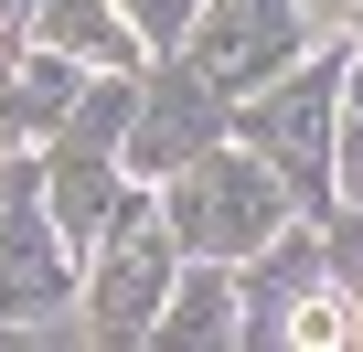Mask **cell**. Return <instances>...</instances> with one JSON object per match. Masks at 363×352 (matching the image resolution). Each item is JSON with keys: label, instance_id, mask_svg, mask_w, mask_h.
I'll use <instances>...</instances> for the list:
<instances>
[{"label": "cell", "instance_id": "1", "mask_svg": "<svg viewBox=\"0 0 363 352\" xmlns=\"http://www.w3.org/2000/svg\"><path fill=\"white\" fill-rule=\"evenodd\" d=\"M278 225H289V203H278V182H267L246 149H203V160L171 171V235H182V246H203V256H257Z\"/></svg>", "mask_w": 363, "mask_h": 352}, {"label": "cell", "instance_id": "2", "mask_svg": "<svg viewBox=\"0 0 363 352\" xmlns=\"http://www.w3.org/2000/svg\"><path fill=\"white\" fill-rule=\"evenodd\" d=\"M160 267H171V214L118 203V235H107V267H96V331H150Z\"/></svg>", "mask_w": 363, "mask_h": 352}, {"label": "cell", "instance_id": "3", "mask_svg": "<svg viewBox=\"0 0 363 352\" xmlns=\"http://www.w3.org/2000/svg\"><path fill=\"white\" fill-rule=\"evenodd\" d=\"M203 54V75L214 86H257V75H278L289 64V43H299V22H289V0H203V33H193Z\"/></svg>", "mask_w": 363, "mask_h": 352}, {"label": "cell", "instance_id": "4", "mask_svg": "<svg viewBox=\"0 0 363 352\" xmlns=\"http://www.w3.org/2000/svg\"><path fill=\"white\" fill-rule=\"evenodd\" d=\"M214 149V96H203V64H171L128 128V171H182V160H203Z\"/></svg>", "mask_w": 363, "mask_h": 352}, {"label": "cell", "instance_id": "5", "mask_svg": "<svg viewBox=\"0 0 363 352\" xmlns=\"http://www.w3.org/2000/svg\"><path fill=\"white\" fill-rule=\"evenodd\" d=\"M33 43H54V54H75L96 75H128L139 64V33L118 22V0H43V11H33Z\"/></svg>", "mask_w": 363, "mask_h": 352}, {"label": "cell", "instance_id": "6", "mask_svg": "<svg viewBox=\"0 0 363 352\" xmlns=\"http://www.w3.org/2000/svg\"><path fill=\"white\" fill-rule=\"evenodd\" d=\"M54 278H65V256H54L43 214H0V310H43Z\"/></svg>", "mask_w": 363, "mask_h": 352}, {"label": "cell", "instance_id": "7", "mask_svg": "<svg viewBox=\"0 0 363 352\" xmlns=\"http://www.w3.org/2000/svg\"><path fill=\"white\" fill-rule=\"evenodd\" d=\"M54 214H65V246H86V235L118 214V171H107V149H75V160H54Z\"/></svg>", "mask_w": 363, "mask_h": 352}, {"label": "cell", "instance_id": "8", "mask_svg": "<svg viewBox=\"0 0 363 352\" xmlns=\"http://www.w3.org/2000/svg\"><path fill=\"white\" fill-rule=\"evenodd\" d=\"M257 139H267L289 171H310V160H320V86H289L278 107H257Z\"/></svg>", "mask_w": 363, "mask_h": 352}, {"label": "cell", "instance_id": "9", "mask_svg": "<svg viewBox=\"0 0 363 352\" xmlns=\"http://www.w3.org/2000/svg\"><path fill=\"white\" fill-rule=\"evenodd\" d=\"M225 310H235V288L203 267V278H182V299H171V320H160V331H171V341H214V331H225Z\"/></svg>", "mask_w": 363, "mask_h": 352}, {"label": "cell", "instance_id": "10", "mask_svg": "<svg viewBox=\"0 0 363 352\" xmlns=\"http://www.w3.org/2000/svg\"><path fill=\"white\" fill-rule=\"evenodd\" d=\"M289 341H363V310L331 299V288H310V299L289 310Z\"/></svg>", "mask_w": 363, "mask_h": 352}, {"label": "cell", "instance_id": "11", "mask_svg": "<svg viewBox=\"0 0 363 352\" xmlns=\"http://www.w3.org/2000/svg\"><path fill=\"white\" fill-rule=\"evenodd\" d=\"M128 118H139V96H128V75H118V86H96V96L75 107V139H86V149H118Z\"/></svg>", "mask_w": 363, "mask_h": 352}, {"label": "cell", "instance_id": "12", "mask_svg": "<svg viewBox=\"0 0 363 352\" xmlns=\"http://www.w3.org/2000/svg\"><path fill=\"white\" fill-rule=\"evenodd\" d=\"M128 11H139V22H150V33H160V43H171V33H182V22H193V11H203V0H128Z\"/></svg>", "mask_w": 363, "mask_h": 352}, {"label": "cell", "instance_id": "13", "mask_svg": "<svg viewBox=\"0 0 363 352\" xmlns=\"http://www.w3.org/2000/svg\"><path fill=\"white\" fill-rule=\"evenodd\" d=\"M310 22H363V0H299Z\"/></svg>", "mask_w": 363, "mask_h": 352}, {"label": "cell", "instance_id": "14", "mask_svg": "<svg viewBox=\"0 0 363 352\" xmlns=\"http://www.w3.org/2000/svg\"><path fill=\"white\" fill-rule=\"evenodd\" d=\"M342 182L363 193V118H352V139H342Z\"/></svg>", "mask_w": 363, "mask_h": 352}, {"label": "cell", "instance_id": "15", "mask_svg": "<svg viewBox=\"0 0 363 352\" xmlns=\"http://www.w3.org/2000/svg\"><path fill=\"white\" fill-rule=\"evenodd\" d=\"M352 118H363V64H352Z\"/></svg>", "mask_w": 363, "mask_h": 352}]
</instances>
